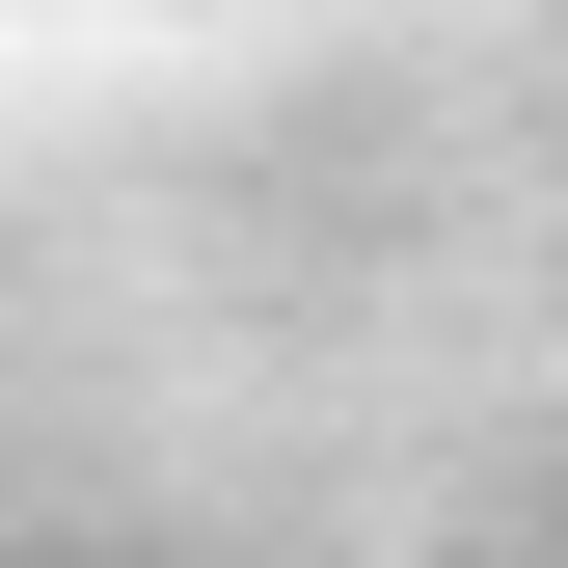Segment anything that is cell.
<instances>
[{"mask_svg": "<svg viewBox=\"0 0 568 568\" xmlns=\"http://www.w3.org/2000/svg\"><path fill=\"white\" fill-rule=\"evenodd\" d=\"M0 568H82V541H0Z\"/></svg>", "mask_w": 568, "mask_h": 568, "instance_id": "6da1fadb", "label": "cell"}, {"mask_svg": "<svg viewBox=\"0 0 568 568\" xmlns=\"http://www.w3.org/2000/svg\"><path fill=\"white\" fill-rule=\"evenodd\" d=\"M541 541H568V460H541Z\"/></svg>", "mask_w": 568, "mask_h": 568, "instance_id": "7a4b0ae2", "label": "cell"}]
</instances>
